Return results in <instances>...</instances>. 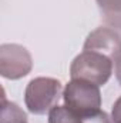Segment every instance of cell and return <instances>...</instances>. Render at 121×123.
I'll list each match as a JSON object with an SVG mask.
<instances>
[{"instance_id": "cell-5", "label": "cell", "mask_w": 121, "mask_h": 123, "mask_svg": "<svg viewBox=\"0 0 121 123\" xmlns=\"http://www.w3.org/2000/svg\"><path fill=\"white\" fill-rule=\"evenodd\" d=\"M84 50L103 53L113 62H117L121 57V36L114 29L98 27L86 39Z\"/></svg>"}, {"instance_id": "cell-8", "label": "cell", "mask_w": 121, "mask_h": 123, "mask_svg": "<svg viewBox=\"0 0 121 123\" xmlns=\"http://www.w3.org/2000/svg\"><path fill=\"white\" fill-rule=\"evenodd\" d=\"M0 123H27V116L16 103L7 102L3 96Z\"/></svg>"}, {"instance_id": "cell-1", "label": "cell", "mask_w": 121, "mask_h": 123, "mask_svg": "<svg viewBox=\"0 0 121 123\" xmlns=\"http://www.w3.org/2000/svg\"><path fill=\"white\" fill-rule=\"evenodd\" d=\"M64 106L80 117H91L97 115L101 107L100 86L83 79H71L64 92Z\"/></svg>"}, {"instance_id": "cell-2", "label": "cell", "mask_w": 121, "mask_h": 123, "mask_svg": "<svg viewBox=\"0 0 121 123\" xmlns=\"http://www.w3.org/2000/svg\"><path fill=\"white\" fill-rule=\"evenodd\" d=\"M113 73V60L103 53L83 50L71 63V79H83L103 86L108 82Z\"/></svg>"}, {"instance_id": "cell-6", "label": "cell", "mask_w": 121, "mask_h": 123, "mask_svg": "<svg viewBox=\"0 0 121 123\" xmlns=\"http://www.w3.org/2000/svg\"><path fill=\"white\" fill-rule=\"evenodd\" d=\"M49 123H111L107 113L98 112L91 117H80L66 106H54L49 112Z\"/></svg>"}, {"instance_id": "cell-9", "label": "cell", "mask_w": 121, "mask_h": 123, "mask_svg": "<svg viewBox=\"0 0 121 123\" xmlns=\"http://www.w3.org/2000/svg\"><path fill=\"white\" fill-rule=\"evenodd\" d=\"M111 120H113V123H121V97L116 100V103L113 106Z\"/></svg>"}, {"instance_id": "cell-3", "label": "cell", "mask_w": 121, "mask_h": 123, "mask_svg": "<svg viewBox=\"0 0 121 123\" xmlns=\"http://www.w3.org/2000/svg\"><path fill=\"white\" fill-rule=\"evenodd\" d=\"M61 96V83L53 77H36L26 87L24 103L34 115H44L57 106Z\"/></svg>"}, {"instance_id": "cell-10", "label": "cell", "mask_w": 121, "mask_h": 123, "mask_svg": "<svg viewBox=\"0 0 121 123\" xmlns=\"http://www.w3.org/2000/svg\"><path fill=\"white\" fill-rule=\"evenodd\" d=\"M116 76H117V80L121 85V57L116 62Z\"/></svg>"}, {"instance_id": "cell-7", "label": "cell", "mask_w": 121, "mask_h": 123, "mask_svg": "<svg viewBox=\"0 0 121 123\" xmlns=\"http://www.w3.org/2000/svg\"><path fill=\"white\" fill-rule=\"evenodd\" d=\"M97 4L104 22L121 30V0H97Z\"/></svg>"}, {"instance_id": "cell-4", "label": "cell", "mask_w": 121, "mask_h": 123, "mask_svg": "<svg viewBox=\"0 0 121 123\" xmlns=\"http://www.w3.org/2000/svg\"><path fill=\"white\" fill-rule=\"evenodd\" d=\"M31 56L20 44L0 46V73L6 79H20L31 70Z\"/></svg>"}]
</instances>
